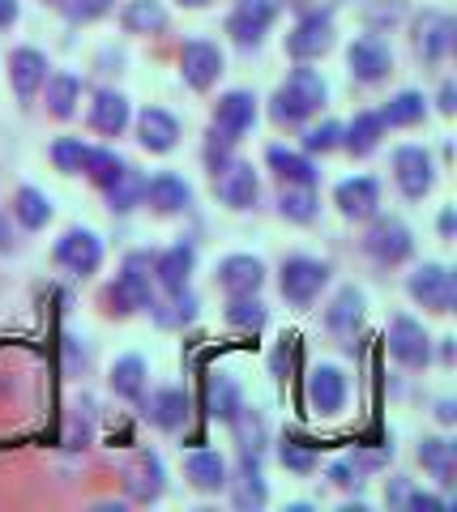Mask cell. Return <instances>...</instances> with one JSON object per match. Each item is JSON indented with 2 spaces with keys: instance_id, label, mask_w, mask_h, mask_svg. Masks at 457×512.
Listing matches in <instances>:
<instances>
[{
  "instance_id": "cell-1",
  "label": "cell",
  "mask_w": 457,
  "mask_h": 512,
  "mask_svg": "<svg viewBox=\"0 0 457 512\" xmlns=\"http://www.w3.org/2000/svg\"><path fill=\"white\" fill-rule=\"evenodd\" d=\"M325 82H321V73H312V69H299L287 77V86H282L278 94H274V107H270V116L278 120V124H304L312 111H321L325 107Z\"/></svg>"
},
{
  "instance_id": "cell-2",
  "label": "cell",
  "mask_w": 457,
  "mask_h": 512,
  "mask_svg": "<svg viewBox=\"0 0 457 512\" xmlns=\"http://www.w3.org/2000/svg\"><path fill=\"white\" fill-rule=\"evenodd\" d=\"M325 282H329L325 261H312V256H287V261H282V299H287L291 308H308V303L325 291Z\"/></svg>"
},
{
  "instance_id": "cell-3",
  "label": "cell",
  "mask_w": 457,
  "mask_h": 512,
  "mask_svg": "<svg viewBox=\"0 0 457 512\" xmlns=\"http://www.w3.org/2000/svg\"><path fill=\"white\" fill-rule=\"evenodd\" d=\"M364 248H368V256H376L381 265H402L406 256L415 252V239H411V231H406L398 218H376L372 231L364 235Z\"/></svg>"
},
{
  "instance_id": "cell-4",
  "label": "cell",
  "mask_w": 457,
  "mask_h": 512,
  "mask_svg": "<svg viewBox=\"0 0 457 512\" xmlns=\"http://www.w3.org/2000/svg\"><path fill=\"white\" fill-rule=\"evenodd\" d=\"M334 47V22L329 13H304L299 26L287 35V56L291 60H317Z\"/></svg>"
},
{
  "instance_id": "cell-5",
  "label": "cell",
  "mask_w": 457,
  "mask_h": 512,
  "mask_svg": "<svg viewBox=\"0 0 457 512\" xmlns=\"http://www.w3.org/2000/svg\"><path fill=\"white\" fill-rule=\"evenodd\" d=\"M453 35L457 26L449 13H436V9H423L415 18V52L428 60V64H440L449 52H453Z\"/></svg>"
},
{
  "instance_id": "cell-6",
  "label": "cell",
  "mask_w": 457,
  "mask_h": 512,
  "mask_svg": "<svg viewBox=\"0 0 457 512\" xmlns=\"http://www.w3.org/2000/svg\"><path fill=\"white\" fill-rule=\"evenodd\" d=\"M393 175H398V188H402L411 201L428 197L432 184H436L432 154H428V150H419V146H402V150H393Z\"/></svg>"
},
{
  "instance_id": "cell-7",
  "label": "cell",
  "mask_w": 457,
  "mask_h": 512,
  "mask_svg": "<svg viewBox=\"0 0 457 512\" xmlns=\"http://www.w3.org/2000/svg\"><path fill=\"white\" fill-rule=\"evenodd\" d=\"M274 18H278V5H274V0H240V5H235V13L227 18V35L240 43V47H257L265 30L274 26Z\"/></svg>"
},
{
  "instance_id": "cell-8",
  "label": "cell",
  "mask_w": 457,
  "mask_h": 512,
  "mask_svg": "<svg viewBox=\"0 0 457 512\" xmlns=\"http://www.w3.org/2000/svg\"><path fill=\"white\" fill-rule=\"evenodd\" d=\"M99 261H103V244H99V235H94V231H77L73 227V231L60 235V244H56V265L60 269L86 278V274L99 269Z\"/></svg>"
},
{
  "instance_id": "cell-9",
  "label": "cell",
  "mask_w": 457,
  "mask_h": 512,
  "mask_svg": "<svg viewBox=\"0 0 457 512\" xmlns=\"http://www.w3.org/2000/svg\"><path fill=\"white\" fill-rule=\"evenodd\" d=\"M252 120H257V99H252L248 90H231L214 107V137H223L235 146V141L252 128Z\"/></svg>"
},
{
  "instance_id": "cell-10",
  "label": "cell",
  "mask_w": 457,
  "mask_h": 512,
  "mask_svg": "<svg viewBox=\"0 0 457 512\" xmlns=\"http://www.w3.org/2000/svg\"><path fill=\"white\" fill-rule=\"evenodd\" d=\"M214 192L223 205H231V210H248V205L257 201V171H252V163L231 158V163H223L214 171Z\"/></svg>"
},
{
  "instance_id": "cell-11",
  "label": "cell",
  "mask_w": 457,
  "mask_h": 512,
  "mask_svg": "<svg viewBox=\"0 0 457 512\" xmlns=\"http://www.w3.org/2000/svg\"><path fill=\"white\" fill-rule=\"evenodd\" d=\"M180 73L193 90H210L218 82V73H223V52L206 39H188L180 52Z\"/></svg>"
},
{
  "instance_id": "cell-12",
  "label": "cell",
  "mask_w": 457,
  "mask_h": 512,
  "mask_svg": "<svg viewBox=\"0 0 457 512\" xmlns=\"http://www.w3.org/2000/svg\"><path fill=\"white\" fill-rule=\"evenodd\" d=\"M389 355L398 363H406V367H423L432 359V342H428V333H423L419 320L393 316V325H389Z\"/></svg>"
},
{
  "instance_id": "cell-13",
  "label": "cell",
  "mask_w": 457,
  "mask_h": 512,
  "mask_svg": "<svg viewBox=\"0 0 457 512\" xmlns=\"http://www.w3.org/2000/svg\"><path fill=\"white\" fill-rule=\"evenodd\" d=\"M150 256H129L124 261V274L116 278V286H112V303L120 312H133V308H146L150 303Z\"/></svg>"
},
{
  "instance_id": "cell-14",
  "label": "cell",
  "mask_w": 457,
  "mask_h": 512,
  "mask_svg": "<svg viewBox=\"0 0 457 512\" xmlns=\"http://www.w3.org/2000/svg\"><path fill=\"white\" fill-rule=\"evenodd\" d=\"M411 295L432 312H453V295H457L453 274L445 265H419L411 274Z\"/></svg>"
},
{
  "instance_id": "cell-15",
  "label": "cell",
  "mask_w": 457,
  "mask_h": 512,
  "mask_svg": "<svg viewBox=\"0 0 457 512\" xmlns=\"http://www.w3.org/2000/svg\"><path fill=\"white\" fill-rule=\"evenodd\" d=\"M346 64H351V73L359 77V82H381V77L393 69V56L389 47L376 39V35H359L351 47H346Z\"/></svg>"
},
{
  "instance_id": "cell-16",
  "label": "cell",
  "mask_w": 457,
  "mask_h": 512,
  "mask_svg": "<svg viewBox=\"0 0 457 512\" xmlns=\"http://www.w3.org/2000/svg\"><path fill=\"white\" fill-rule=\"evenodd\" d=\"M9 82H13V94H18L22 103H30L35 90L47 82V56L35 52V47H18V52L9 56Z\"/></svg>"
},
{
  "instance_id": "cell-17",
  "label": "cell",
  "mask_w": 457,
  "mask_h": 512,
  "mask_svg": "<svg viewBox=\"0 0 457 512\" xmlns=\"http://www.w3.org/2000/svg\"><path fill=\"white\" fill-rule=\"evenodd\" d=\"M137 133L150 154H167V150H176V141H180V120L163 107H146L137 116Z\"/></svg>"
},
{
  "instance_id": "cell-18",
  "label": "cell",
  "mask_w": 457,
  "mask_h": 512,
  "mask_svg": "<svg viewBox=\"0 0 457 512\" xmlns=\"http://www.w3.org/2000/svg\"><path fill=\"white\" fill-rule=\"evenodd\" d=\"M261 282H265V265L257 256H227V261H218V286L227 295H257Z\"/></svg>"
},
{
  "instance_id": "cell-19",
  "label": "cell",
  "mask_w": 457,
  "mask_h": 512,
  "mask_svg": "<svg viewBox=\"0 0 457 512\" xmlns=\"http://www.w3.org/2000/svg\"><path fill=\"white\" fill-rule=\"evenodd\" d=\"M308 406L325 414V419L346 406V376L338 367H317V372L308 376Z\"/></svg>"
},
{
  "instance_id": "cell-20",
  "label": "cell",
  "mask_w": 457,
  "mask_h": 512,
  "mask_svg": "<svg viewBox=\"0 0 457 512\" xmlns=\"http://www.w3.org/2000/svg\"><path fill=\"white\" fill-rule=\"evenodd\" d=\"M338 210L346 218H372L376 205H381V188H376L372 175H355V180H342L338 192H334Z\"/></svg>"
},
{
  "instance_id": "cell-21",
  "label": "cell",
  "mask_w": 457,
  "mask_h": 512,
  "mask_svg": "<svg viewBox=\"0 0 457 512\" xmlns=\"http://www.w3.org/2000/svg\"><path fill=\"white\" fill-rule=\"evenodd\" d=\"M141 201H150L159 214H180L188 210V201H193V188H188L180 175H154V180H146V192H141Z\"/></svg>"
},
{
  "instance_id": "cell-22",
  "label": "cell",
  "mask_w": 457,
  "mask_h": 512,
  "mask_svg": "<svg viewBox=\"0 0 457 512\" xmlns=\"http://www.w3.org/2000/svg\"><path fill=\"white\" fill-rule=\"evenodd\" d=\"M124 487H129V495H133V500H141V504L159 500V495H163V466H159V457H154V453H137V461L124 470Z\"/></svg>"
},
{
  "instance_id": "cell-23",
  "label": "cell",
  "mask_w": 457,
  "mask_h": 512,
  "mask_svg": "<svg viewBox=\"0 0 457 512\" xmlns=\"http://www.w3.org/2000/svg\"><path fill=\"white\" fill-rule=\"evenodd\" d=\"M124 124H129V99L116 90H99L94 94V107H90V128L103 137H120Z\"/></svg>"
},
{
  "instance_id": "cell-24",
  "label": "cell",
  "mask_w": 457,
  "mask_h": 512,
  "mask_svg": "<svg viewBox=\"0 0 457 512\" xmlns=\"http://www.w3.org/2000/svg\"><path fill=\"white\" fill-rule=\"evenodd\" d=\"M188 406L193 402H188L184 389H159V393H150V402H146V419L159 431H176L188 419Z\"/></svg>"
},
{
  "instance_id": "cell-25",
  "label": "cell",
  "mask_w": 457,
  "mask_h": 512,
  "mask_svg": "<svg viewBox=\"0 0 457 512\" xmlns=\"http://www.w3.org/2000/svg\"><path fill=\"white\" fill-rule=\"evenodd\" d=\"M359 320H364V295H359L355 286H346V291L334 299V308H329L325 325H329V333H334V338H342L346 346H351Z\"/></svg>"
},
{
  "instance_id": "cell-26",
  "label": "cell",
  "mask_w": 457,
  "mask_h": 512,
  "mask_svg": "<svg viewBox=\"0 0 457 512\" xmlns=\"http://www.w3.org/2000/svg\"><path fill=\"white\" fill-rule=\"evenodd\" d=\"M184 474H188V483H193L197 491H223L227 487V461L218 457V453H210V448H197V453H188Z\"/></svg>"
},
{
  "instance_id": "cell-27",
  "label": "cell",
  "mask_w": 457,
  "mask_h": 512,
  "mask_svg": "<svg viewBox=\"0 0 457 512\" xmlns=\"http://www.w3.org/2000/svg\"><path fill=\"white\" fill-rule=\"evenodd\" d=\"M381 133H385L381 111H359V116L351 120V128H342V146L355 158H364V154H372L376 146H381Z\"/></svg>"
},
{
  "instance_id": "cell-28",
  "label": "cell",
  "mask_w": 457,
  "mask_h": 512,
  "mask_svg": "<svg viewBox=\"0 0 457 512\" xmlns=\"http://www.w3.org/2000/svg\"><path fill=\"white\" fill-rule=\"evenodd\" d=\"M193 261H197V252L193 244H176V248H167L159 261H154V278H159L167 291H180V286H188V274H193Z\"/></svg>"
},
{
  "instance_id": "cell-29",
  "label": "cell",
  "mask_w": 457,
  "mask_h": 512,
  "mask_svg": "<svg viewBox=\"0 0 457 512\" xmlns=\"http://www.w3.org/2000/svg\"><path fill=\"white\" fill-rule=\"evenodd\" d=\"M77 103H82V77L77 73H52L47 77V107L56 120H69Z\"/></svg>"
},
{
  "instance_id": "cell-30",
  "label": "cell",
  "mask_w": 457,
  "mask_h": 512,
  "mask_svg": "<svg viewBox=\"0 0 457 512\" xmlns=\"http://www.w3.org/2000/svg\"><path fill=\"white\" fill-rule=\"evenodd\" d=\"M265 158H270V167L278 171L282 184H312V188H317V180H321L317 167H312L304 154L287 150V146H270V154H265Z\"/></svg>"
},
{
  "instance_id": "cell-31",
  "label": "cell",
  "mask_w": 457,
  "mask_h": 512,
  "mask_svg": "<svg viewBox=\"0 0 457 512\" xmlns=\"http://www.w3.org/2000/svg\"><path fill=\"white\" fill-rule=\"evenodd\" d=\"M146 308L154 312V320H159L163 329H180V325H188V320L197 316V299H193V291H188V286H180V291H167L163 303L150 299Z\"/></svg>"
},
{
  "instance_id": "cell-32",
  "label": "cell",
  "mask_w": 457,
  "mask_h": 512,
  "mask_svg": "<svg viewBox=\"0 0 457 512\" xmlns=\"http://www.w3.org/2000/svg\"><path fill=\"white\" fill-rule=\"evenodd\" d=\"M206 410L214 414V419L231 423V414L240 410V389H235L231 376H223V372H210L206 376Z\"/></svg>"
},
{
  "instance_id": "cell-33",
  "label": "cell",
  "mask_w": 457,
  "mask_h": 512,
  "mask_svg": "<svg viewBox=\"0 0 457 512\" xmlns=\"http://www.w3.org/2000/svg\"><path fill=\"white\" fill-rule=\"evenodd\" d=\"M103 192H107V205H112L116 214H124V210H133V205H141V192H146V180L124 163V171L116 175L112 184H103Z\"/></svg>"
},
{
  "instance_id": "cell-34",
  "label": "cell",
  "mask_w": 457,
  "mask_h": 512,
  "mask_svg": "<svg viewBox=\"0 0 457 512\" xmlns=\"http://www.w3.org/2000/svg\"><path fill=\"white\" fill-rule=\"evenodd\" d=\"M13 214H18L26 231H43L47 222H52V201H47L39 188H22L18 197H13Z\"/></svg>"
},
{
  "instance_id": "cell-35",
  "label": "cell",
  "mask_w": 457,
  "mask_h": 512,
  "mask_svg": "<svg viewBox=\"0 0 457 512\" xmlns=\"http://www.w3.org/2000/svg\"><path fill=\"white\" fill-rule=\"evenodd\" d=\"M120 22H124L129 35H154V30L167 26V9L159 5V0H133Z\"/></svg>"
},
{
  "instance_id": "cell-36",
  "label": "cell",
  "mask_w": 457,
  "mask_h": 512,
  "mask_svg": "<svg viewBox=\"0 0 457 512\" xmlns=\"http://www.w3.org/2000/svg\"><path fill=\"white\" fill-rule=\"evenodd\" d=\"M423 111H428L423 94L402 90V94H393V99L381 107V120H385L389 128H406V124H419V120H423Z\"/></svg>"
},
{
  "instance_id": "cell-37",
  "label": "cell",
  "mask_w": 457,
  "mask_h": 512,
  "mask_svg": "<svg viewBox=\"0 0 457 512\" xmlns=\"http://www.w3.org/2000/svg\"><path fill=\"white\" fill-rule=\"evenodd\" d=\"M112 389L120 397H129V402H141V393H146V363H141L137 355H124L112 367Z\"/></svg>"
},
{
  "instance_id": "cell-38",
  "label": "cell",
  "mask_w": 457,
  "mask_h": 512,
  "mask_svg": "<svg viewBox=\"0 0 457 512\" xmlns=\"http://www.w3.org/2000/svg\"><path fill=\"white\" fill-rule=\"evenodd\" d=\"M227 483H235V504H240V508H261L265 504V483H261L257 457H244L240 474L227 478Z\"/></svg>"
},
{
  "instance_id": "cell-39",
  "label": "cell",
  "mask_w": 457,
  "mask_h": 512,
  "mask_svg": "<svg viewBox=\"0 0 457 512\" xmlns=\"http://www.w3.org/2000/svg\"><path fill=\"white\" fill-rule=\"evenodd\" d=\"M265 320H270V312H265L261 299H252V295H231V303H227V325H231V329L257 333Z\"/></svg>"
},
{
  "instance_id": "cell-40",
  "label": "cell",
  "mask_w": 457,
  "mask_h": 512,
  "mask_svg": "<svg viewBox=\"0 0 457 512\" xmlns=\"http://www.w3.org/2000/svg\"><path fill=\"white\" fill-rule=\"evenodd\" d=\"M278 210H282V218H291V222H312L317 218V192H312V184H287L282 188Z\"/></svg>"
},
{
  "instance_id": "cell-41",
  "label": "cell",
  "mask_w": 457,
  "mask_h": 512,
  "mask_svg": "<svg viewBox=\"0 0 457 512\" xmlns=\"http://www.w3.org/2000/svg\"><path fill=\"white\" fill-rule=\"evenodd\" d=\"M231 427H235V440H240L244 457H261V448H265V423L257 419V414L240 406V410L231 414Z\"/></svg>"
},
{
  "instance_id": "cell-42",
  "label": "cell",
  "mask_w": 457,
  "mask_h": 512,
  "mask_svg": "<svg viewBox=\"0 0 457 512\" xmlns=\"http://www.w3.org/2000/svg\"><path fill=\"white\" fill-rule=\"evenodd\" d=\"M419 461L436 474V483H453V444L449 440H423L419 444Z\"/></svg>"
},
{
  "instance_id": "cell-43",
  "label": "cell",
  "mask_w": 457,
  "mask_h": 512,
  "mask_svg": "<svg viewBox=\"0 0 457 512\" xmlns=\"http://www.w3.org/2000/svg\"><path fill=\"white\" fill-rule=\"evenodd\" d=\"M82 171L103 188V184H112L116 175L124 171V158H116L112 150H90V146H86V163H82Z\"/></svg>"
},
{
  "instance_id": "cell-44",
  "label": "cell",
  "mask_w": 457,
  "mask_h": 512,
  "mask_svg": "<svg viewBox=\"0 0 457 512\" xmlns=\"http://www.w3.org/2000/svg\"><path fill=\"white\" fill-rule=\"evenodd\" d=\"M60 13H65L69 22L77 26H86V22H99L107 9H112V0H56Z\"/></svg>"
},
{
  "instance_id": "cell-45",
  "label": "cell",
  "mask_w": 457,
  "mask_h": 512,
  "mask_svg": "<svg viewBox=\"0 0 457 512\" xmlns=\"http://www.w3.org/2000/svg\"><path fill=\"white\" fill-rule=\"evenodd\" d=\"M52 163L65 175H77V171H82V163H86V146L77 137H60L52 146Z\"/></svg>"
},
{
  "instance_id": "cell-46",
  "label": "cell",
  "mask_w": 457,
  "mask_h": 512,
  "mask_svg": "<svg viewBox=\"0 0 457 512\" xmlns=\"http://www.w3.org/2000/svg\"><path fill=\"white\" fill-rule=\"evenodd\" d=\"M334 146H342V124L338 120H325L317 128H308V137H304V150L308 154H329Z\"/></svg>"
},
{
  "instance_id": "cell-47",
  "label": "cell",
  "mask_w": 457,
  "mask_h": 512,
  "mask_svg": "<svg viewBox=\"0 0 457 512\" xmlns=\"http://www.w3.org/2000/svg\"><path fill=\"white\" fill-rule=\"evenodd\" d=\"M278 457H282V466L295 470V474H312V470H317V453H312V448H304L299 440H282Z\"/></svg>"
},
{
  "instance_id": "cell-48",
  "label": "cell",
  "mask_w": 457,
  "mask_h": 512,
  "mask_svg": "<svg viewBox=\"0 0 457 512\" xmlns=\"http://www.w3.org/2000/svg\"><path fill=\"white\" fill-rule=\"evenodd\" d=\"M295 359H299V338H282V346L274 350V376L291 372V367H295Z\"/></svg>"
},
{
  "instance_id": "cell-49",
  "label": "cell",
  "mask_w": 457,
  "mask_h": 512,
  "mask_svg": "<svg viewBox=\"0 0 457 512\" xmlns=\"http://www.w3.org/2000/svg\"><path fill=\"white\" fill-rule=\"evenodd\" d=\"M329 478H334L338 487H359V466H351V461H338V466H329Z\"/></svg>"
},
{
  "instance_id": "cell-50",
  "label": "cell",
  "mask_w": 457,
  "mask_h": 512,
  "mask_svg": "<svg viewBox=\"0 0 457 512\" xmlns=\"http://www.w3.org/2000/svg\"><path fill=\"white\" fill-rule=\"evenodd\" d=\"M406 508H415V512H440V508H445V500H436V495H423V491H406Z\"/></svg>"
},
{
  "instance_id": "cell-51",
  "label": "cell",
  "mask_w": 457,
  "mask_h": 512,
  "mask_svg": "<svg viewBox=\"0 0 457 512\" xmlns=\"http://www.w3.org/2000/svg\"><path fill=\"white\" fill-rule=\"evenodd\" d=\"M291 5L299 13H329V9H334V0H291Z\"/></svg>"
},
{
  "instance_id": "cell-52",
  "label": "cell",
  "mask_w": 457,
  "mask_h": 512,
  "mask_svg": "<svg viewBox=\"0 0 457 512\" xmlns=\"http://www.w3.org/2000/svg\"><path fill=\"white\" fill-rule=\"evenodd\" d=\"M18 18V0H0V26H9Z\"/></svg>"
},
{
  "instance_id": "cell-53",
  "label": "cell",
  "mask_w": 457,
  "mask_h": 512,
  "mask_svg": "<svg viewBox=\"0 0 457 512\" xmlns=\"http://www.w3.org/2000/svg\"><path fill=\"white\" fill-rule=\"evenodd\" d=\"M440 111H445V116L453 111V86H445V90H440Z\"/></svg>"
},
{
  "instance_id": "cell-54",
  "label": "cell",
  "mask_w": 457,
  "mask_h": 512,
  "mask_svg": "<svg viewBox=\"0 0 457 512\" xmlns=\"http://www.w3.org/2000/svg\"><path fill=\"white\" fill-rule=\"evenodd\" d=\"M436 414H440V423H453V406H449V402H440Z\"/></svg>"
},
{
  "instance_id": "cell-55",
  "label": "cell",
  "mask_w": 457,
  "mask_h": 512,
  "mask_svg": "<svg viewBox=\"0 0 457 512\" xmlns=\"http://www.w3.org/2000/svg\"><path fill=\"white\" fill-rule=\"evenodd\" d=\"M184 5H193V9H197V5H206V0H184Z\"/></svg>"
}]
</instances>
